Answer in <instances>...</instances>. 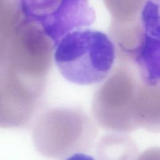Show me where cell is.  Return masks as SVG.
I'll list each match as a JSON object with an SVG mask.
<instances>
[{"mask_svg": "<svg viewBox=\"0 0 160 160\" xmlns=\"http://www.w3.org/2000/svg\"><path fill=\"white\" fill-rule=\"evenodd\" d=\"M53 57L62 77L78 85L103 82L116 59L114 42L105 33L87 28L72 31L54 46Z\"/></svg>", "mask_w": 160, "mask_h": 160, "instance_id": "1", "label": "cell"}, {"mask_svg": "<svg viewBox=\"0 0 160 160\" xmlns=\"http://www.w3.org/2000/svg\"><path fill=\"white\" fill-rule=\"evenodd\" d=\"M22 16L37 24L54 46L68 32L91 26L95 12L88 0H17Z\"/></svg>", "mask_w": 160, "mask_h": 160, "instance_id": "2", "label": "cell"}, {"mask_svg": "<svg viewBox=\"0 0 160 160\" xmlns=\"http://www.w3.org/2000/svg\"><path fill=\"white\" fill-rule=\"evenodd\" d=\"M66 160H95L92 156L86 154L78 152L68 157Z\"/></svg>", "mask_w": 160, "mask_h": 160, "instance_id": "3", "label": "cell"}]
</instances>
